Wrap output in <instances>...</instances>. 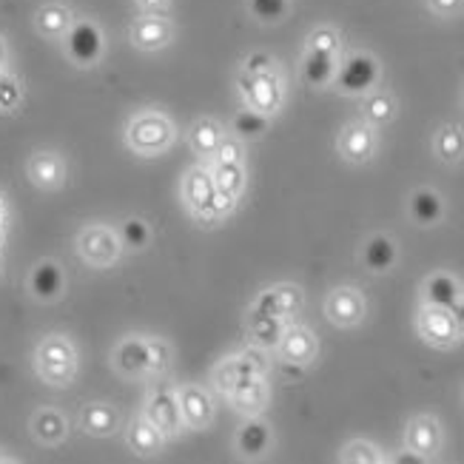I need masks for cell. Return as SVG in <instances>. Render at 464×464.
Listing matches in <instances>:
<instances>
[{
    "label": "cell",
    "instance_id": "cell-19",
    "mask_svg": "<svg viewBox=\"0 0 464 464\" xmlns=\"http://www.w3.org/2000/svg\"><path fill=\"white\" fill-rule=\"evenodd\" d=\"M117 373L140 379L149 373V336H126L114 351Z\"/></svg>",
    "mask_w": 464,
    "mask_h": 464
},
{
    "label": "cell",
    "instance_id": "cell-18",
    "mask_svg": "<svg viewBox=\"0 0 464 464\" xmlns=\"http://www.w3.org/2000/svg\"><path fill=\"white\" fill-rule=\"evenodd\" d=\"M214 194H217V186H214L211 169H206V166L188 169V174L183 179V199H186L188 211L194 214V219H199L208 211Z\"/></svg>",
    "mask_w": 464,
    "mask_h": 464
},
{
    "label": "cell",
    "instance_id": "cell-4",
    "mask_svg": "<svg viewBox=\"0 0 464 464\" xmlns=\"http://www.w3.org/2000/svg\"><path fill=\"white\" fill-rule=\"evenodd\" d=\"M379 60L368 52H353L336 66L334 83L342 94H368L379 86Z\"/></svg>",
    "mask_w": 464,
    "mask_h": 464
},
{
    "label": "cell",
    "instance_id": "cell-29",
    "mask_svg": "<svg viewBox=\"0 0 464 464\" xmlns=\"http://www.w3.org/2000/svg\"><path fill=\"white\" fill-rule=\"evenodd\" d=\"M365 100H362V117H365V123H371L373 129L379 126H388L391 120L396 117V100L382 92V89H373L368 94H362Z\"/></svg>",
    "mask_w": 464,
    "mask_h": 464
},
{
    "label": "cell",
    "instance_id": "cell-35",
    "mask_svg": "<svg viewBox=\"0 0 464 464\" xmlns=\"http://www.w3.org/2000/svg\"><path fill=\"white\" fill-rule=\"evenodd\" d=\"M83 430L92 433V436H111L117 430V411L111 405H100V401H94V405H89L83 411Z\"/></svg>",
    "mask_w": 464,
    "mask_h": 464
},
{
    "label": "cell",
    "instance_id": "cell-44",
    "mask_svg": "<svg viewBox=\"0 0 464 464\" xmlns=\"http://www.w3.org/2000/svg\"><path fill=\"white\" fill-rule=\"evenodd\" d=\"M242 157H246V151H242V140L237 134L231 137H223L219 140V149L214 151V163H242Z\"/></svg>",
    "mask_w": 464,
    "mask_h": 464
},
{
    "label": "cell",
    "instance_id": "cell-42",
    "mask_svg": "<svg viewBox=\"0 0 464 464\" xmlns=\"http://www.w3.org/2000/svg\"><path fill=\"white\" fill-rule=\"evenodd\" d=\"M24 100V89H20V80L9 72L0 69V111H14Z\"/></svg>",
    "mask_w": 464,
    "mask_h": 464
},
{
    "label": "cell",
    "instance_id": "cell-30",
    "mask_svg": "<svg viewBox=\"0 0 464 464\" xmlns=\"http://www.w3.org/2000/svg\"><path fill=\"white\" fill-rule=\"evenodd\" d=\"M223 137H226L223 126H219L217 120H211V117H199L197 123L191 126V134H188L194 154L206 157V160L214 157V151L219 149V140H223Z\"/></svg>",
    "mask_w": 464,
    "mask_h": 464
},
{
    "label": "cell",
    "instance_id": "cell-3",
    "mask_svg": "<svg viewBox=\"0 0 464 464\" xmlns=\"http://www.w3.org/2000/svg\"><path fill=\"white\" fill-rule=\"evenodd\" d=\"M237 86H239V94H242V100H246L248 109L262 111L268 117H274L282 109V100H285V89H282V80H279L276 69L259 72V74L242 72Z\"/></svg>",
    "mask_w": 464,
    "mask_h": 464
},
{
    "label": "cell",
    "instance_id": "cell-24",
    "mask_svg": "<svg viewBox=\"0 0 464 464\" xmlns=\"http://www.w3.org/2000/svg\"><path fill=\"white\" fill-rule=\"evenodd\" d=\"M29 177H32V183L40 186V188H60V186H63V177H66L63 160H60L54 151H37V154H32V160H29Z\"/></svg>",
    "mask_w": 464,
    "mask_h": 464
},
{
    "label": "cell",
    "instance_id": "cell-20",
    "mask_svg": "<svg viewBox=\"0 0 464 464\" xmlns=\"http://www.w3.org/2000/svg\"><path fill=\"white\" fill-rule=\"evenodd\" d=\"M231 405L246 413V416H259L268 405V385H266V376H246L239 385L228 393Z\"/></svg>",
    "mask_w": 464,
    "mask_h": 464
},
{
    "label": "cell",
    "instance_id": "cell-22",
    "mask_svg": "<svg viewBox=\"0 0 464 464\" xmlns=\"http://www.w3.org/2000/svg\"><path fill=\"white\" fill-rule=\"evenodd\" d=\"M399 259V251H396V242L388 237V234H373L365 248H362V262H365V268L371 274H388Z\"/></svg>",
    "mask_w": 464,
    "mask_h": 464
},
{
    "label": "cell",
    "instance_id": "cell-21",
    "mask_svg": "<svg viewBox=\"0 0 464 464\" xmlns=\"http://www.w3.org/2000/svg\"><path fill=\"white\" fill-rule=\"evenodd\" d=\"M408 208L416 226L430 228V226H439L441 217H445V199L433 188H416L408 199Z\"/></svg>",
    "mask_w": 464,
    "mask_h": 464
},
{
    "label": "cell",
    "instance_id": "cell-50",
    "mask_svg": "<svg viewBox=\"0 0 464 464\" xmlns=\"http://www.w3.org/2000/svg\"><path fill=\"white\" fill-rule=\"evenodd\" d=\"M140 6H143L146 12H163L169 6V0H137Z\"/></svg>",
    "mask_w": 464,
    "mask_h": 464
},
{
    "label": "cell",
    "instance_id": "cell-53",
    "mask_svg": "<svg viewBox=\"0 0 464 464\" xmlns=\"http://www.w3.org/2000/svg\"><path fill=\"white\" fill-rule=\"evenodd\" d=\"M0 219H4V206H0Z\"/></svg>",
    "mask_w": 464,
    "mask_h": 464
},
{
    "label": "cell",
    "instance_id": "cell-47",
    "mask_svg": "<svg viewBox=\"0 0 464 464\" xmlns=\"http://www.w3.org/2000/svg\"><path fill=\"white\" fill-rule=\"evenodd\" d=\"M279 373L282 376H285V379H299L302 373H305V365H296V362H282V365H279Z\"/></svg>",
    "mask_w": 464,
    "mask_h": 464
},
{
    "label": "cell",
    "instance_id": "cell-28",
    "mask_svg": "<svg viewBox=\"0 0 464 464\" xmlns=\"http://www.w3.org/2000/svg\"><path fill=\"white\" fill-rule=\"evenodd\" d=\"M29 288L37 299L52 302L63 294V271H60L57 262H40V266L32 271Z\"/></svg>",
    "mask_w": 464,
    "mask_h": 464
},
{
    "label": "cell",
    "instance_id": "cell-43",
    "mask_svg": "<svg viewBox=\"0 0 464 464\" xmlns=\"http://www.w3.org/2000/svg\"><path fill=\"white\" fill-rule=\"evenodd\" d=\"M237 203H239V199H234V197H228V194H223V191H217L214 199H211V206H208V211H206L203 217H199V223H203V226L219 223V219H226L228 214H234Z\"/></svg>",
    "mask_w": 464,
    "mask_h": 464
},
{
    "label": "cell",
    "instance_id": "cell-13",
    "mask_svg": "<svg viewBox=\"0 0 464 464\" xmlns=\"http://www.w3.org/2000/svg\"><path fill=\"white\" fill-rule=\"evenodd\" d=\"M302 302H305V296H302V288L291 285V282H282V285H274L268 291H262L254 302L256 314H268V316H279V319H291L302 311Z\"/></svg>",
    "mask_w": 464,
    "mask_h": 464
},
{
    "label": "cell",
    "instance_id": "cell-51",
    "mask_svg": "<svg viewBox=\"0 0 464 464\" xmlns=\"http://www.w3.org/2000/svg\"><path fill=\"white\" fill-rule=\"evenodd\" d=\"M6 63V44H4V37H0V69H4Z\"/></svg>",
    "mask_w": 464,
    "mask_h": 464
},
{
    "label": "cell",
    "instance_id": "cell-27",
    "mask_svg": "<svg viewBox=\"0 0 464 464\" xmlns=\"http://www.w3.org/2000/svg\"><path fill=\"white\" fill-rule=\"evenodd\" d=\"M336 57L334 54H322V52H305L302 57V80L314 89H325L328 83H334L336 74Z\"/></svg>",
    "mask_w": 464,
    "mask_h": 464
},
{
    "label": "cell",
    "instance_id": "cell-34",
    "mask_svg": "<svg viewBox=\"0 0 464 464\" xmlns=\"http://www.w3.org/2000/svg\"><path fill=\"white\" fill-rule=\"evenodd\" d=\"M211 177L217 191H223L234 199H239L242 191H246V166L242 163H214Z\"/></svg>",
    "mask_w": 464,
    "mask_h": 464
},
{
    "label": "cell",
    "instance_id": "cell-7",
    "mask_svg": "<svg viewBox=\"0 0 464 464\" xmlns=\"http://www.w3.org/2000/svg\"><path fill=\"white\" fill-rule=\"evenodd\" d=\"M77 251L89 262V266L109 268L120 259L123 246H120L117 231H111L109 226H86L77 237Z\"/></svg>",
    "mask_w": 464,
    "mask_h": 464
},
{
    "label": "cell",
    "instance_id": "cell-38",
    "mask_svg": "<svg viewBox=\"0 0 464 464\" xmlns=\"http://www.w3.org/2000/svg\"><path fill=\"white\" fill-rule=\"evenodd\" d=\"M339 461H345V464H379V461H385V456H382L379 448L371 445V441L356 439V441H351V445L342 448Z\"/></svg>",
    "mask_w": 464,
    "mask_h": 464
},
{
    "label": "cell",
    "instance_id": "cell-12",
    "mask_svg": "<svg viewBox=\"0 0 464 464\" xmlns=\"http://www.w3.org/2000/svg\"><path fill=\"white\" fill-rule=\"evenodd\" d=\"M129 37L131 46L140 52H163L174 40V24L160 12H146L131 24Z\"/></svg>",
    "mask_w": 464,
    "mask_h": 464
},
{
    "label": "cell",
    "instance_id": "cell-33",
    "mask_svg": "<svg viewBox=\"0 0 464 464\" xmlns=\"http://www.w3.org/2000/svg\"><path fill=\"white\" fill-rule=\"evenodd\" d=\"M32 430L34 436L44 441V445H57V441H63L66 439V419L63 413H57L52 408H44V411H37L34 419H32Z\"/></svg>",
    "mask_w": 464,
    "mask_h": 464
},
{
    "label": "cell",
    "instance_id": "cell-9",
    "mask_svg": "<svg viewBox=\"0 0 464 464\" xmlns=\"http://www.w3.org/2000/svg\"><path fill=\"white\" fill-rule=\"evenodd\" d=\"M146 416L151 419V425L163 433L166 439H174L186 430L183 411H179V399L177 391H169L163 385H157L149 399H146Z\"/></svg>",
    "mask_w": 464,
    "mask_h": 464
},
{
    "label": "cell",
    "instance_id": "cell-14",
    "mask_svg": "<svg viewBox=\"0 0 464 464\" xmlns=\"http://www.w3.org/2000/svg\"><path fill=\"white\" fill-rule=\"evenodd\" d=\"M276 353L282 362H296V365H311L319 353V342L316 334L305 325H285V334H282Z\"/></svg>",
    "mask_w": 464,
    "mask_h": 464
},
{
    "label": "cell",
    "instance_id": "cell-10",
    "mask_svg": "<svg viewBox=\"0 0 464 464\" xmlns=\"http://www.w3.org/2000/svg\"><path fill=\"white\" fill-rule=\"evenodd\" d=\"M365 314H368V302L359 288L339 285L325 299V316L336 328H356V325H362Z\"/></svg>",
    "mask_w": 464,
    "mask_h": 464
},
{
    "label": "cell",
    "instance_id": "cell-17",
    "mask_svg": "<svg viewBox=\"0 0 464 464\" xmlns=\"http://www.w3.org/2000/svg\"><path fill=\"white\" fill-rule=\"evenodd\" d=\"M271 445H274V430L268 421L259 416H248L242 421L237 430V439H234L237 453L246 459H262L271 450Z\"/></svg>",
    "mask_w": 464,
    "mask_h": 464
},
{
    "label": "cell",
    "instance_id": "cell-46",
    "mask_svg": "<svg viewBox=\"0 0 464 464\" xmlns=\"http://www.w3.org/2000/svg\"><path fill=\"white\" fill-rule=\"evenodd\" d=\"M428 6L439 17H456L464 9V0H428Z\"/></svg>",
    "mask_w": 464,
    "mask_h": 464
},
{
    "label": "cell",
    "instance_id": "cell-52",
    "mask_svg": "<svg viewBox=\"0 0 464 464\" xmlns=\"http://www.w3.org/2000/svg\"><path fill=\"white\" fill-rule=\"evenodd\" d=\"M0 246H4V231H0Z\"/></svg>",
    "mask_w": 464,
    "mask_h": 464
},
{
    "label": "cell",
    "instance_id": "cell-48",
    "mask_svg": "<svg viewBox=\"0 0 464 464\" xmlns=\"http://www.w3.org/2000/svg\"><path fill=\"white\" fill-rule=\"evenodd\" d=\"M391 461H396V464H425L428 459H421L419 453H413V450H405L401 456H393Z\"/></svg>",
    "mask_w": 464,
    "mask_h": 464
},
{
    "label": "cell",
    "instance_id": "cell-32",
    "mask_svg": "<svg viewBox=\"0 0 464 464\" xmlns=\"http://www.w3.org/2000/svg\"><path fill=\"white\" fill-rule=\"evenodd\" d=\"M34 24H37V32L46 34V37H66V32L72 29L74 17L66 6L60 4H46L34 14Z\"/></svg>",
    "mask_w": 464,
    "mask_h": 464
},
{
    "label": "cell",
    "instance_id": "cell-15",
    "mask_svg": "<svg viewBox=\"0 0 464 464\" xmlns=\"http://www.w3.org/2000/svg\"><path fill=\"white\" fill-rule=\"evenodd\" d=\"M405 448L419 453L421 459H433L441 450V425L436 416H413L408 421V430H405Z\"/></svg>",
    "mask_w": 464,
    "mask_h": 464
},
{
    "label": "cell",
    "instance_id": "cell-16",
    "mask_svg": "<svg viewBox=\"0 0 464 464\" xmlns=\"http://www.w3.org/2000/svg\"><path fill=\"white\" fill-rule=\"evenodd\" d=\"M179 411H183V421L191 430H206L214 419V401L206 388L199 385H179L177 388Z\"/></svg>",
    "mask_w": 464,
    "mask_h": 464
},
{
    "label": "cell",
    "instance_id": "cell-1",
    "mask_svg": "<svg viewBox=\"0 0 464 464\" xmlns=\"http://www.w3.org/2000/svg\"><path fill=\"white\" fill-rule=\"evenodd\" d=\"M174 137H177L174 123L160 111H140L126 129L129 149L143 157L163 154L174 143Z\"/></svg>",
    "mask_w": 464,
    "mask_h": 464
},
{
    "label": "cell",
    "instance_id": "cell-23",
    "mask_svg": "<svg viewBox=\"0 0 464 464\" xmlns=\"http://www.w3.org/2000/svg\"><path fill=\"white\" fill-rule=\"evenodd\" d=\"M461 296V282L448 271H436L425 279V305L453 308Z\"/></svg>",
    "mask_w": 464,
    "mask_h": 464
},
{
    "label": "cell",
    "instance_id": "cell-6",
    "mask_svg": "<svg viewBox=\"0 0 464 464\" xmlns=\"http://www.w3.org/2000/svg\"><path fill=\"white\" fill-rule=\"evenodd\" d=\"M103 52H106V37L100 32V26L92 24V20H74L72 29L66 32V54L72 63L89 69L100 63Z\"/></svg>",
    "mask_w": 464,
    "mask_h": 464
},
{
    "label": "cell",
    "instance_id": "cell-49",
    "mask_svg": "<svg viewBox=\"0 0 464 464\" xmlns=\"http://www.w3.org/2000/svg\"><path fill=\"white\" fill-rule=\"evenodd\" d=\"M450 311H453V319H456V325H459V334L464 336V296L456 302V305H453Z\"/></svg>",
    "mask_w": 464,
    "mask_h": 464
},
{
    "label": "cell",
    "instance_id": "cell-8",
    "mask_svg": "<svg viewBox=\"0 0 464 464\" xmlns=\"http://www.w3.org/2000/svg\"><path fill=\"white\" fill-rule=\"evenodd\" d=\"M416 331L433 348H453L461 342V334H459V325L450 308L425 305L416 316Z\"/></svg>",
    "mask_w": 464,
    "mask_h": 464
},
{
    "label": "cell",
    "instance_id": "cell-37",
    "mask_svg": "<svg viewBox=\"0 0 464 464\" xmlns=\"http://www.w3.org/2000/svg\"><path fill=\"white\" fill-rule=\"evenodd\" d=\"M117 237H120V246H123V248H129V251H143L149 242H151V228L143 223V219L131 217V219H126L123 226H120Z\"/></svg>",
    "mask_w": 464,
    "mask_h": 464
},
{
    "label": "cell",
    "instance_id": "cell-25",
    "mask_svg": "<svg viewBox=\"0 0 464 464\" xmlns=\"http://www.w3.org/2000/svg\"><path fill=\"white\" fill-rule=\"evenodd\" d=\"M285 325H288V322L279 319V316L256 314V311L248 314V336H251L254 345L262 348V351H276L282 334H285Z\"/></svg>",
    "mask_w": 464,
    "mask_h": 464
},
{
    "label": "cell",
    "instance_id": "cell-41",
    "mask_svg": "<svg viewBox=\"0 0 464 464\" xmlns=\"http://www.w3.org/2000/svg\"><path fill=\"white\" fill-rule=\"evenodd\" d=\"M171 368V345L166 339H149V373L146 376H163Z\"/></svg>",
    "mask_w": 464,
    "mask_h": 464
},
{
    "label": "cell",
    "instance_id": "cell-11",
    "mask_svg": "<svg viewBox=\"0 0 464 464\" xmlns=\"http://www.w3.org/2000/svg\"><path fill=\"white\" fill-rule=\"evenodd\" d=\"M376 146H379V140H376V129L371 123H365V120H356V123H348L345 129L339 131V154L345 163L351 166H365L373 160L376 154Z\"/></svg>",
    "mask_w": 464,
    "mask_h": 464
},
{
    "label": "cell",
    "instance_id": "cell-36",
    "mask_svg": "<svg viewBox=\"0 0 464 464\" xmlns=\"http://www.w3.org/2000/svg\"><path fill=\"white\" fill-rule=\"evenodd\" d=\"M268 126H271V117L262 114V111H254L248 106L242 111H237L234 120H231V131L239 140H256V137H262L268 131Z\"/></svg>",
    "mask_w": 464,
    "mask_h": 464
},
{
    "label": "cell",
    "instance_id": "cell-26",
    "mask_svg": "<svg viewBox=\"0 0 464 464\" xmlns=\"http://www.w3.org/2000/svg\"><path fill=\"white\" fill-rule=\"evenodd\" d=\"M163 445H166V436L151 425V419L146 413L137 416L129 425V448H131V453L157 456L160 450H163Z\"/></svg>",
    "mask_w": 464,
    "mask_h": 464
},
{
    "label": "cell",
    "instance_id": "cell-39",
    "mask_svg": "<svg viewBox=\"0 0 464 464\" xmlns=\"http://www.w3.org/2000/svg\"><path fill=\"white\" fill-rule=\"evenodd\" d=\"M248 9L259 24L274 26V24H282V20H285L291 6H288V0H248Z\"/></svg>",
    "mask_w": 464,
    "mask_h": 464
},
{
    "label": "cell",
    "instance_id": "cell-5",
    "mask_svg": "<svg viewBox=\"0 0 464 464\" xmlns=\"http://www.w3.org/2000/svg\"><path fill=\"white\" fill-rule=\"evenodd\" d=\"M266 371H268L266 351L254 345L251 351H242L239 356H228L219 362L211 373V382L217 385V391H223L228 396L246 376H266Z\"/></svg>",
    "mask_w": 464,
    "mask_h": 464
},
{
    "label": "cell",
    "instance_id": "cell-31",
    "mask_svg": "<svg viewBox=\"0 0 464 464\" xmlns=\"http://www.w3.org/2000/svg\"><path fill=\"white\" fill-rule=\"evenodd\" d=\"M433 151L436 157L441 160V163H448V166H456L461 163V157H464V131L453 123L448 126H441L433 137Z\"/></svg>",
    "mask_w": 464,
    "mask_h": 464
},
{
    "label": "cell",
    "instance_id": "cell-45",
    "mask_svg": "<svg viewBox=\"0 0 464 464\" xmlns=\"http://www.w3.org/2000/svg\"><path fill=\"white\" fill-rule=\"evenodd\" d=\"M268 69H274V57L266 52H251L246 57V63H242V72L246 74H259V72H268Z\"/></svg>",
    "mask_w": 464,
    "mask_h": 464
},
{
    "label": "cell",
    "instance_id": "cell-2",
    "mask_svg": "<svg viewBox=\"0 0 464 464\" xmlns=\"http://www.w3.org/2000/svg\"><path fill=\"white\" fill-rule=\"evenodd\" d=\"M37 373L44 376L49 385L63 388L72 382L77 371V356L66 336H46L37 348Z\"/></svg>",
    "mask_w": 464,
    "mask_h": 464
},
{
    "label": "cell",
    "instance_id": "cell-40",
    "mask_svg": "<svg viewBox=\"0 0 464 464\" xmlns=\"http://www.w3.org/2000/svg\"><path fill=\"white\" fill-rule=\"evenodd\" d=\"M342 49V37L331 26H319L308 34V52H322V54H339Z\"/></svg>",
    "mask_w": 464,
    "mask_h": 464
}]
</instances>
